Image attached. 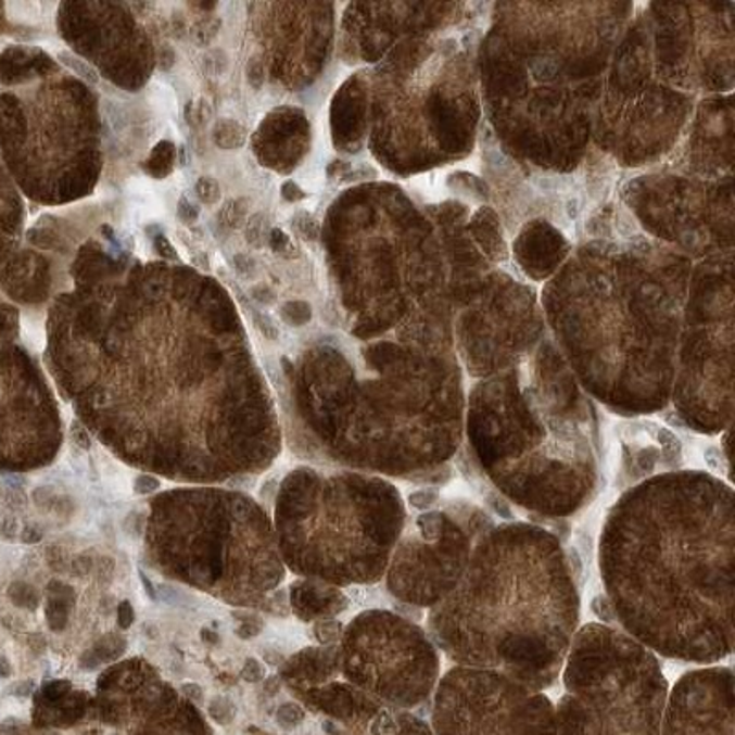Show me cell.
Returning <instances> with one entry per match:
<instances>
[{
	"instance_id": "1",
	"label": "cell",
	"mask_w": 735,
	"mask_h": 735,
	"mask_svg": "<svg viewBox=\"0 0 735 735\" xmlns=\"http://www.w3.org/2000/svg\"><path fill=\"white\" fill-rule=\"evenodd\" d=\"M598 565L614 622L639 646L699 666L734 651L735 498L724 480L679 469L623 491Z\"/></svg>"
},
{
	"instance_id": "2",
	"label": "cell",
	"mask_w": 735,
	"mask_h": 735,
	"mask_svg": "<svg viewBox=\"0 0 735 735\" xmlns=\"http://www.w3.org/2000/svg\"><path fill=\"white\" fill-rule=\"evenodd\" d=\"M580 618V586L561 538L515 520L480 538L424 631L448 662L544 692L561 676Z\"/></svg>"
},
{
	"instance_id": "3",
	"label": "cell",
	"mask_w": 735,
	"mask_h": 735,
	"mask_svg": "<svg viewBox=\"0 0 735 735\" xmlns=\"http://www.w3.org/2000/svg\"><path fill=\"white\" fill-rule=\"evenodd\" d=\"M559 384L491 383L467 418V456L500 498L541 519H570L601 482L596 419Z\"/></svg>"
},
{
	"instance_id": "4",
	"label": "cell",
	"mask_w": 735,
	"mask_h": 735,
	"mask_svg": "<svg viewBox=\"0 0 735 735\" xmlns=\"http://www.w3.org/2000/svg\"><path fill=\"white\" fill-rule=\"evenodd\" d=\"M288 517L302 572L335 585H373L386 574L408 511L383 477L304 469Z\"/></svg>"
},
{
	"instance_id": "5",
	"label": "cell",
	"mask_w": 735,
	"mask_h": 735,
	"mask_svg": "<svg viewBox=\"0 0 735 735\" xmlns=\"http://www.w3.org/2000/svg\"><path fill=\"white\" fill-rule=\"evenodd\" d=\"M556 735H660L670 695L660 658L605 623L578 629L561 671Z\"/></svg>"
},
{
	"instance_id": "6",
	"label": "cell",
	"mask_w": 735,
	"mask_h": 735,
	"mask_svg": "<svg viewBox=\"0 0 735 735\" xmlns=\"http://www.w3.org/2000/svg\"><path fill=\"white\" fill-rule=\"evenodd\" d=\"M339 666L360 692L408 711L431 702L442 676V658L429 633L384 609L366 610L347 625Z\"/></svg>"
},
{
	"instance_id": "7",
	"label": "cell",
	"mask_w": 735,
	"mask_h": 735,
	"mask_svg": "<svg viewBox=\"0 0 735 735\" xmlns=\"http://www.w3.org/2000/svg\"><path fill=\"white\" fill-rule=\"evenodd\" d=\"M495 524L484 508L460 496L407 517L384 574L390 594L413 609L431 610L455 588L474 546Z\"/></svg>"
},
{
	"instance_id": "8",
	"label": "cell",
	"mask_w": 735,
	"mask_h": 735,
	"mask_svg": "<svg viewBox=\"0 0 735 735\" xmlns=\"http://www.w3.org/2000/svg\"><path fill=\"white\" fill-rule=\"evenodd\" d=\"M434 735H556V705L498 671L453 666L432 695Z\"/></svg>"
},
{
	"instance_id": "9",
	"label": "cell",
	"mask_w": 735,
	"mask_h": 735,
	"mask_svg": "<svg viewBox=\"0 0 735 735\" xmlns=\"http://www.w3.org/2000/svg\"><path fill=\"white\" fill-rule=\"evenodd\" d=\"M734 671L689 670L671 687L660 735H735Z\"/></svg>"
},
{
	"instance_id": "10",
	"label": "cell",
	"mask_w": 735,
	"mask_h": 735,
	"mask_svg": "<svg viewBox=\"0 0 735 735\" xmlns=\"http://www.w3.org/2000/svg\"><path fill=\"white\" fill-rule=\"evenodd\" d=\"M647 429L636 434L633 442H623L622 477L623 490L652 479L662 472L679 471L682 464V445L679 438L657 424H644Z\"/></svg>"
},
{
	"instance_id": "11",
	"label": "cell",
	"mask_w": 735,
	"mask_h": 735,
	"mask_svg": "<svg viewBox=\"0 0 735 735\" xmlns=\"http://www.w3.org/2000/svg\"><path fill=\"white\" fill-rule=\"evenodd\" d=\"M363 735H434L431 724L416 711L400 710L394 706H377L366 721Z\"/></svg>"
},
{
	"instance_id": "12",
	"label": "cell",
	"mask_w": 735,
	"mask_h": 735,
	"mask_svg": "<svg viewBox=\"0 0 735 735\" xmlns=\"http://www.w3.org/2000/svg\"><path fill=\"white\" fill-rule=\"evenodd\" d=\"M299 605V612L305 620L312 618H326L335 616L347 607V598L337 588L331 586L315 585V583H302V592L294 596Z\"/></svg>"
},
{
	"instance_id": "13",
	"label": "cell",
	"mask_w": 735,
	"mask_h": 735,
	"mask_svg": "<svg viewBox=\"0 0 735 735\" xmlns=\"http://www.w3.org/2000/svg\"><path fill=\"white\" fill-rule=\"evenodd\" d=\"M276 719H278V723L283 728H294V726L304 723L305 711L296 702H289V705L280 706V710L276 713Z\"/></svg>"
},
{
	"instance_id": "14",
	"label": "cell",
	"mask_w": 735,
	"mask_h": 735,
	"mask_svg": "<svg viewBox=\"0 0 735 735\" xmlns=\"http://www.w3.org/2000/svg\"><path fill=\"white\" fill-rule=\"evenodd\" d=\"M440 500H442V495L438 493V490H432V487H429V490L423 487V490H418L408 496V503H410L414 509H418V511L432 509L434 506H438Z\"/></svg>"
},
{
	"instance_id": "15",
	"label": "cell",
	"mask_w": 735,
	"mask_h": 735,
	"mask_svg": "<svg viewBox=\"0 0 735 735\" xmlns=\"http://www.w3.org/2000/svg\"><path fill=\"white\" fill-rule=\"evenodd\" d=\"M210 715H212V719L219 724L230 723L233 715H236V706H233V702H230V700L219 697V699L212 700V705H210Z\"/></svg>"
},
{
	"instance_id": "16",
	"label": "cell",
	"mask_w": 735,
	"mask_h": 735,
	"mask_svg": "<svg viewBox=\"0 0 735 735\" xmlns=\"http://www.w3.org/2000/svg\"><path fill=\"white\" fill-rule=\"evenodd\" d=\"M342 633V625L335 620H324V622H318L315 625V634L317 638L322 642V644H331L335 642Z\"/></svg>"
},
{
	"instance_id": "17",
	"label": "cell",
	"mask_w": 735,
	"mask_h": 735,
	"mask_svg": "<svg viewBox=\"0 0 735 735\" xmlns=\"http://www.w3.org/2000/svg\"><path fill=\"white\" fill-rule=\"evenodd\" d=\"M195 190H198V195L203 199L204 203H214V201L219 199V185H217L216 180L208 179V177L199 180Z\"/></svg>"
},
{
	"instance_id": "18",
	"label": "cell",
	"mask_w": 735,
	"mask_h": 735,
	"mask_svg": "<svg viewBox=\"0 0 735 735\" xmlns=\"http://www.w3.org/2000/svg\"><path fill=\"white\" fill-rule=\"evenodd\" d=\"M241 675H243L245 681L257 682L259 679H264L265 668L262 666V663L257 662V660H254V658H249Z\"/></svg>"
},
{
	"instance_id": "19",
	"label": "cell",
	"mask_w": 735,
	"mask_h": 735,
	"mask_svg": "<svg viewBox=\"0 0 735 735\" xmlns=\"http://www.w3.org/2000/svg\"><path fill=\"white\" fill-rule=\"evenodd\" d=\"M118 622H121V628L124 629L131 628V623L135 622V610H132L129 601H124L118 607Z\"/></svg>"
},
{
	"instance_id": "20",
	"label": "cell",
	"mask_w": 735,
	"mask_h": 735,
	"mask_svg": "<svg viewBox=\"0 0 735 735\" xmlns=\"http://www.w3.org/2000/svg\"><path fill=\"white\" fill-rule=\"evenodd\" d=\"M159 485H161V482L153 477H138L137 482H135V490H137V493H151Z\"/></svg>"
},
{
	"instance_id": "21",
	"label": "cell",
	"mask_w": 735,
	"mask_h": 735,
	"mask_svg": "<svg viewBox=\"0 0 735 735\" xmlns=\"http://www.w3.org/2000/svg\"><path fill=\"white\" fill-rule=\"evenodd\" d=\"M182 694H185L188 699L195 700V702H203V689H201L198 684H185V686H182Z\"/></svg>"
},
{
	"instance_id": "22",
	"label": "cell",
	"mask_w": 735,
	"mask_h": 735,
	"mask_svg": "<svg viewBox=\"0 0 735 735\" xmlns=\"http://www.w3.org/2000/svg\"><path fill=\"white\" fill-rule=\"evenodd\" d=\"M73 568L76 574H89L90 568H92V561H90L89 557H78V559L73 562Z\"/></svg>"
},
{
	"instance_id": "23",
	"label": "cell",
	"mask_w": 735,
	"mask_h": 735,
	"mask_svg": "<svg viewBox=\"0 0 735 735\" xmlns=\"http://www.w3.org/2000/svg\"><path fill=\"white\" fill-rule=\"evenodd\" d=\"M140 581H142V585H144L145 592H148V596H150L151 599H156V594H155V588H153V585H151L150 580H148V575L140 570Z\"/></svg>"
},
{
	"instance_id": "24",
	"label": "cell",
	"mask_w": 735,
	"mask_h": 735,
	"mask_svg": "<svg viewBox=\"0 0 735 735\" xmlns=\"http://www.w3.org/2000/svg\"><path fill=\"white\" fill-rule=\"evenodd\" d=\"M73 434H74V438H78L79 447H84V448L90 447L89 436H87V434H85L84 431H74Z\"/></svg>"
},
{
	"instance_id": "25",
	"label": "cell",
	"mask_w": 735,
	"mask_h": 735,
	"mask_svg": "<svg viewBox=\"0 0 735 735\" xmlns=\"http://www.w3.org/2000/svg\"><path fill=\"white\" fill-rule=\"evenodd\" d=\"M10 673H12L10 663H8L7 658L0 657V676H10Z\"/></svg>"
},
{
	"instance_id": "26",
	"label": "cell",
	"mask_w": 735,
	"mask_h": 735,
	"mask_svg": "<svg viewBox=\"0 0 735 735\" xmlns=\"http://www.w3.org/2000/svg\"><path fill=\"white\" fill-rule=\"evenodd\" d=\"M52 735H58V734H52Z\"/></svg>"
}]
</instances>
